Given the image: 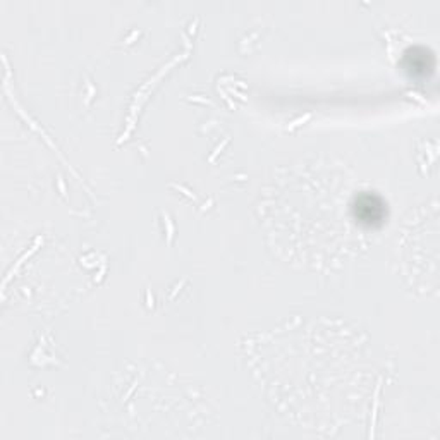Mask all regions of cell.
Here are the masks:
<instances>
[{"label": "cell", "instance_id": "cell-1", "mask_svg": "<svg viewBox=\"0 0 440 440\" xmlns=\"http://www.w3.org/2000/svg\"><path fill=\"white\" fill-rule=\"evenodd\" d=\"M354 215L361 224L368 227H377L385 219V205L378 196L364 193L356 198V203L353 206Z\"/></svg>", "mask_w": 440, "mask_h": 440}, {"label": "cell", "instance_id": "cell-2", "mask_svg": "<svg viewBox=\"0 0 440 440\" xmlns=\"http://www.w3.org/2000/svg\"><path fill=\"white\" fill-rule=\"evenodd\" d=\"M432 67V64H428V57L425 50H421V53H418V50H413L411 55H407V69H413V73H425Z\"/></svg>", "mask_w": 440, "mask_h": 440}]
</instances>
